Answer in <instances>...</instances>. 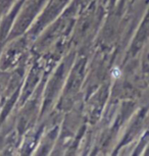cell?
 Here are the masks:
<instances>
[{"instance_id":"6da1fadb","label":"cell","mask_w":149,"mask_h":156,"mask_svg":"<svg viewBox=\"0 0 149 156\" xmlns=\"http://www.w3.org/2000/svg\"><path fill=\"white\" fill-rule=\"evenodd\" d=\"M112 76H115V78H119V76H121V70H119L118 67H115L112 70Z\"/></svg>"}]
</instances>
